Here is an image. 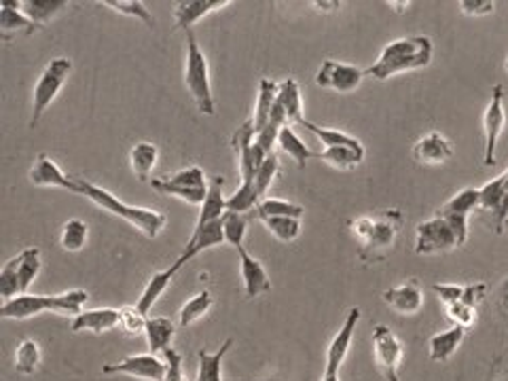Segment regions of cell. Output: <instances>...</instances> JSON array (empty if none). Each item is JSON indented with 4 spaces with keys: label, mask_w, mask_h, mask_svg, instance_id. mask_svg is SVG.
<instances>
[{
    "label": "cell",
    "mask_w": 508,
    "mask_h": 381,
    "mask_svg": "<svg viewBox=\"0 0 508 381\" xmlns=\"http://www.w3.org/2000/svg\"><path fill=\"white\" fill-rule=\"evenodd\" d=\"M121 324V311L114 308H95L87 309L73 318L70 322V330L73 333H83V330H89V333H108V330L117 328Z\"/></svg>",
    "instance_id": "21"
},
{
    "label": "cell",
    "mask_w": 508,
    "mask_h": 381,
    "mask_svg": "<svg viewBox=\"0 0 508 381\" xmlns=\"http://www.w3.org/2000/svg\"><path fill=\"white\" fill-rule=\"evenodd\" d=\"M278 171H279V159H278L276 152H271V155L263 161V165L259 168L257 176H254V189H257L259 197L267 195V190H269L271 182L276 181Z\"/></svg>",
    "instance_id": "46"
},
{
    "label": "cell",
    "mask_w": 508,
    "mask_h": 381,
    "mask_svg": "<svg viewBox=\"0 0 508 381\" xmlns=\"http://www.w3.org/2000/svg\"><path fill=\"white\" fill-rule=\"evenodd\" d=\"M403 225L405 214L398 208L381 210L377 214L360 216L349 222V231L360 241L358 259L362 263H379L390 257Z\"/></svg>",
    "instance_id": "1"
},
{
    "label": "cell",
    "mask_w": 508,
    "mask_h": 381,
    "mask_svg": "<svg viewBox=\"0 0 508 381\" xmlns=\"http://www.w3.org/2000/svg\"><path fill=\"white\" fill-rule=\"evenodd\" d=\"M151 187L157 190V193L168 195V197H178V200L190 203V206H201L206 201L208 189H187V187H178V184H171L165 181V178H152Z\"/></svg>",
    "instance_id": "38"
},
{
    "label": "cell",
    "mask_w": 508,
    "mask_h": 381,
    "mask_svg": "<svg viewBox=\"0 0 508 381\" xmlns=\"http://www.w3.org/2000/svg\"><path fill=\"white\" fill-rule=\"evenodd\" d=\"M231 5V0H181L176 3L174 9V30H190L200 19H203L210 13L225 9Z\"/></svg>",
    "instance_id": "19"
},
{
    "label": "cell",
    "mask_w": 508,
    "mask_h": 381,
    "mask_svg": "<svg viewBox=\"0 0 508 381\" xmlns=\"http://www.w3.org/2000/svg\"><path fill=\"white\" fill-rule=\"evenodd\" d=\"M182 267L176 263H171L168 269H163V271H157V273H152L149 282H146L144 286V290H142V295H140L138 298V309L142 311V314H149V311L152 309V305H155L159 301V297L163 295L165 290H168V286L171 284V279L176 278V273L181 271Z\"/></svg>",
    "instance_id": "25"
},
{
    "label": "cell",
    "mask_w": 508,
    "mask_h": 381,
    "mask_svg": "<svg viewBox=\"0 0 508 381\" xmlns=\"http://www.w3.org/2000/svg\"><path fill=\"white\" fill-rule=\"evenodd\" d=\"M381 298H384L387 308H392L400 316H415L424 308V292L415 279L384 290Z\"/></svg>",
    "instance_id": "17"
},
{
    "label": "cell",
    "mask_w": 508,
    "mask_h": 381,
    "mask_svg": "<svg viewBox=\"0 0 508 381\" xmlns=\"http://www.w3.org/2000/svg\"><path fill=\"white\" fill-rule=\"evenodd\" d=\"M464 327H451L449 330L436 333L430 337V360L432 362H447L451 356L457 352V347L462 346L464 337H466Z\"/></svg>",
    "instance_id": "27"
},
{
    "label": "cell",
    "mask_w": 508,
    "mask_h": 381,
    "mask_svg": "<svg viewBox=\"0 0 508 381\" xmlns=\"http://www.w3.org/2000/svg\"><path fill=\"white\" fill-rule=\"evenodd\" d=\"M474 208H479V189H462L449 201H444L436 214H454V216H470Z\"/></svg>",
    "instance_id": "39"
},
{
    "label": "cell",
    "mask_w": 508,
    "mask_h": 381,
    "mask_svg": "<svg viewBox=\"0 0 508 381\" xmlns=\"http://www.w3.org/2000/svg\"><path fill=\"white\" fill-rule=\"evenodd\" d=\"M504 178H506V187H508V170L504 171Z\"/></svg>",
    "instance_id": "56"
},
{
    "label": "cell",
    "mask_w": 508,
    "mask_h": 381,
    "mask_svg": "<svg viewBox=\"0 0 508 381\" xmlns=\"http://www.w3.org/2000/svg\"><path fill=\"white\" fill-rule=\"evenodd\" d=\"M373 356L375 365L384 373V377L390 373H398V365L403 360V341L386 324H377L373 328Z\"/></svg>",
    "instance_id": "13"
},
{
    "label": "cell",
    "mask_w": 508,
    "mask_h": 381,
    "mask_svg": "<svg viewBox=\"0 0 508 381\" xmlns=\"http://www.w3.org/2000/svg\"><path fill=\"white\" fill-rule=\"evenodd\" d=\"M239 254V273L244 279V290L248 298L260 297L265 292L271 290V279L267 276V269L259 259H254L250 252L246 250V246L238 248Z\"/></svg>",
    "instance_id": "16"
},
{
    "label": "cell",
    "mask_w": 508,
    "mask_h": 381,
    "mask_svg": "<svg viewBox=\"0 0 508 381\" xmlns=\"http://www.w3.org/2000/svg\"><path fill=\"white\" fill-rule=\"evenodd\" d=\"M174 335H176V324L171 322L170 318L155 316V318H149V322H146L144 337L151 354L165 352V349L170 347L171 339H174Z\"/></svg>",
    "instance_id": "28"
},
{
    "label": "cell",
    "mask_w": 508,
    "mask_h": 381,
    "mask_svg": "<svg viewBox=\"0 0 508 381\" xmlns=\"http://www.w3.org/2000/svg\"><path fill=\"white\" fill-rule=\"evenodd\" d=\"M15 371L22 375H32L41 365V346L34 339H24L15 349Z\"/></svg>",
    "instance_id": "40"
},
{
    "label": "cell",
    "mask_w": 508,
    "mask_h": 381,
    "mask_svg": "<svg viewBox=\"0 0 508 381\" xmlns=\"http://www.w3.org/2000/svg\"><path fill=\"white\" fill-rule=\"evenodd\" d=\"M28 178L34 187H57V189L70 190V193L81 195L76 178L64 174L60 165H57L47 152H41V155L36 157L34 165H32L28 171Z\"/></svg>",
    "instance_id": "14"
},
{
    "label": "cell",
    "mask_w": 508,
    "mask_h": 381,
    "mask_svg": "<svg viewBox=\"0 0 508 381\" xmlns=\"http://www.w3.org/2000/svg\"><path fill=\"white\" fill-rule=\"evenodd\" d=\"M318 159H322L324 163H328L330 168L349 171L354 168H358L365 159V152L349 149V146H330V149H324L322 152H318Z\"/></svg>",
    "instance_id": "32"
},
{
    "label": "cell",
    "mask_w": 508,
    "mask_h": 381,
    "mask_svg": "<svg viewBox=\"0 0 508 381\" xmlns=\"http://www.w3.org/2000/svg\"><path fill=\"white\" fill-rule=\"evenodd\" d=\"M246 216L238 212H227L222 216V231H225V241L231 244L235 250L244 246L246 239Z\"/></svg>",
    "instance_id": "45"
},
{
    "label": "cell",
    "mask_w": 508,
    "mask_h": 381,
    "mask_svg": "<svg viewBox=\"0 0 508 381\" xmlns=\"http://www.w3.org/2000/svg\"><path fill=\"white\" fill-rule=\"evenodd\" d=\"M6 263L15 271L19 290H22L24 295V292H28L38 273H41V250H38V248H25V250L19 252L17 257H13L11 260H6Z\"/></svg>",
    "instance_id": "26"
},
{
    "label": "cell",
    "mask_w": 508,
    "mask_h": 381,
    "mask_svg": "<svg viewBox=\"0 0 508 381\" xmlns=\"http://www.w3.org/2000/svg\"><path fill=\"white\" fill-rule=\"evenodd\" d=\"M365 76V70L354 66V64L324 60L316 73V85L322 89H333L337 93H352L360 87Z\"/></svg>",
    "instance_id": "11"
},
{
    "label": "cell",
    "mask_w": 508,
    "mask_h": 381,
    "mask_svg": "<svg viewBox=\"0 0 508 381\" xmlns=\"http://www.w3.org/2000/svg\"><path fill=\"white\" fill-rule=\"evenodd\" d=\"M504 70H506V74H508V57H506V64H504Z\"/></svg>",
    "instance_id": "55"
},
{
    "label": "cell",
    "mask_w": 508,
    "mask_h": 381,
    "mask_svg": "<svg viewBox=\"0 0 508 381\" xmlns=\"http://www.w3.org/2000/svg\"><path fill=\"white\" fill-rule=\"evenodd\" d=\"M222 184H225V178L222 176H216L214 181L208 184V195H206V201L201 203L195 229H201L210 225V222L220 220L222 216L227 214V197L222 195Z\"/></svg>",
    "instance_id": "24"
},
{
    "label": "cell",
    "mask_w": 508,
    "mask_h": 381,
    "mask_svg": "<svg viewBox=\"0 0 508 381\" xmlns=\"http://www.w3.org/2000/svg\"><path fill=\"white\" fill-rule=\"evenodd\" d=\"M386 379H387V381H400L398 373H390V375H386Z\"/></svg>",
    "instance_id": "53"
},
{
    "label": "cell",
    "mask_w": 508,
    "mask_h": 381,
    "mask_svg": "<svg viewBox=\"0 0 508 381\" xmlns=\"http://www.w3.org/2000/svg\"><path fill=\"white\" fill-rule=\"evenodd\" d=\"M104 375H130V377H140L149 381H165L168 375V362L157 358L155 354H138V356H127V358L112 362V365L102 366Z\"/></svg>",
    "instance_id": "12"
},
{
    "label": "cell",
    "mask_w": 508,
    "mask_h": 381,
    "mask_svg": "<svg viewBox=\"0 0 508 381\" xmlns=\"http://www.w3.org/2000/svg\"><path fill=\"white\" fill-rule=\"evenodd\" d=\"M100 5L111 6L112 11L121 13V15L136 17L146 25V28L155 30V17H152V13L146 9L144 3H140V0H102Z\"/></svg>",
    "instance_id": "43"
},
{
    "label": "cell",
    "mask_w": 508,
    "mask_h": 381,
    "mask_svg": "<svg viewBox=\"0 0 508 381\" xmlns=\"http://www.w3.org/2000/svg\"><path fill=\"white\" fill-rule=\"evenodd\" d=\"M225 241V231H222V219L210 222V225L201 227V229H193V235L184 246V250L181 257L176 259V263L184 267L187 263H190L195 257H200L203 250H210V248L220 246Z\"/></svg>",
    "instance_id": "18"
},
{
    "label": "cell",
    "mask_w": 508,
    "mask_h": 381,
    "mask_svg": "<svg viewBox=\"0 0 508 381\" xmlns=\"http://www.w3.org/2000/svg\"><path fill=\"white\" fill-rule=\"evenodd\" d=\"M157 157H159V151H157L155 144L138 142V144L132 146L130 165H132V171L136 174L138 181H142V182L149 181L151 171L157 163Z\"/></svg>",
    "instance_id": "31"
},
{
    "label": "cell",
    "mask_w": 508,
    "mask_h": 381,
    "mask_svg": "<svg viewBox=\"0 0 508 381\" xmlns=\"http://www.w3.org/2000/svg\"><path fill=\"white\" fill-rule=\"evenodd\" d=\"M87 290L81 288L62 292V295H28V292H24V295L13 297L9 301H3L0 316L9 318V320H28V318L44 314V311H54L60 316L76 318L85 311L83 305L87 303Z\"/></svg>",
    "instance_id": "3"
},
{
    "label": "cell",
    "mask_w": 508,
    "mask_h": 381,
    "mask_svg": "<svg viewBox=\"0 0 508 381\" xmlns=\"http://www.w3.org/2000/svg\"><path fill=\"white\" fill-rule=\"evenodd\" d=\"M278 146L282 149L286 155H288L290 159H295L298 168H305V163L309 161V159H314L318 152H311L308 146H305V142L301 138L297 136L295 132H292V127L290 125H286L279 130V136H278Z\"/></svg>",
    "instance_id": "36"
},
{
    "label": "cell",
    "mask_w": 508,
    "mask_h": 381,
    "mask_svg": "<svg viewBox=\"0 0 508 381\" xmlns=\"http://www.w3.org/2000/svg\"><path fill=\"white\" fill-rule=\"evenodd\" d=\"M89 235V227L85 220L81 219H70L66 225L62 227L60 235V244L66 252H79L83 246H85Z\"/></svg>",
    "instance_id": "42"
},
{
    "label": "cell",
    "mask_w": 508,
    "mask_h": 381,
    "mask_svg": "<svg viewBox=\"0 0 508 381\" xmlns=\"http://www.w3.org/2000/svg\"><path fill=\"white\" fill-rule=\"evenodd\" d=\"M76 182H79L83 197H87L89 201H93L95 206L106 210V212H111L114 216H119V219H123L125 222H130L132 227H136L138 231L144 233L149 239H155L165 229L168 219H165V214L157 212V210L127 206V203L121 201L117 195H112L111 190L95 187V184L83 181V178H76Z\"/></svg>",
    "instance_id": "4"
},
{
    "label": "cell",
    "mask_w": 508,
    "mask_h": 381,
    "mask_svg": "<svg viewBox=\"0 0 508 381\" xmlns=\"http://www.w3.org/2000/svg\"><path fill=\"white\" fill-rule=\"evenodd\" d=\"M184 85L193 95L197 111L206 117H214L216 104L212 95V83H210V66L206 55L197 43L193 32H187V68H184Z\"/></svg>",
    "instance_id": "5"
},
{
    "label": "cell",
    "mask_w": 508,
    "mask_h": 381,
    "mask_svg": "<svg viewBox=\"0 0 508 381\" xmlns=\"http://www.w3.org/2000/svg\"><path fill=\"white\" fill-rule=\"evenodd\" d=\"M435 44L430 36H405L387 43L377 60L365 70L375 81H387L392 76L422 70L432 62Z\"/></svg>",
    "instance_id": "2"
},
{
    "label": "cell",
    "mask_w": 508,
    "mask_h": 381,
    "mask_svg": "<svg viewBox=\"0 0 508 381\" xmlns=\"http://www.w3.org/2000/svg\"><path fill=\"white\" fill-rule=\"evenodd\" d=\"M432 290L436 292L438 298H441V303L447 308V305H454L462 298V292H464V286H457V284H432Z\"/></svg>",
    "instance_id": "51"
},
{
    "label": "cell",
    "mask_w": 508,
    "mask_h": 381,
    "mask_svg": "<svg viewBox=\"0 0 508 381\" xmlns=\"http://www.w3.org/2000/svg\"><path fill=\"white\" fill-rule=\"evenodd\" d=\"M457 238L451 231L447 220L441 216L419 222L415 229V254L419 257H432V254H443L457 248Z\"/></svg>",
    "instance_id": "9"
},
{
    "label": "cell",
    "mask_w": 508,
    "mask_h": 381,
    "mask_svg": "<svg viewBox=\"0 0 508 381\" xmlns=\"http://www.w3.org/2000/svg\"><path fill=\"white\" fill-rule=\"evenodd\" d=\"M165 181L171 184H178V187H187V189H208L206 174H203L201 168L197 165H190V168L178 170L171 176H163Z\"/></svg>",
    "instance_id": "47"
},
{
    "label": "cell",
    "mask_w": 508,
    "mask_h": 381,
    "mask_svg": "<svg viewBox=\"0 0 508 381\" xmlns=\"http://www.w3.org/2000/svg\"><path fill=\"white\" fill-rule=\"evenodd\" d=\"M66 6H68L66 0H24L22 11L32 19V22L43 28V25H47L51 19L60 15Z\"/></svg>",
    "instance_id": "33"
},
{
    "label": "cell",
    "mask_w": 508,
    "mask_h": 381,
    "mask_svg": "<svg viewBox=\"0 0 508 381\" xmlns=\"http://www.w3.org/2000/svg\"><path fill=\"white\" fill-rule=\"evenodd\" d=\"M260 197L254 189V182H241L239 189L231 197H227V212L246 214L250 210H257Z\"/></svg>",
    "instance_id": "41"
},
{
    "label": "cell",
    "mask_w": 508,
    "mask_h": 381,
    "mask_svg": "<svg viewBox=\"0 0 508 381\" xmlns=\"http://www.w3.org/2000/svg\"><path fill=\"white\" fill-rule=\"evenodd\" d=\"M460 11L468 17H483L495 11L493 0H460Z\"/></svg>",
    "instance_id": "50"
},
{
    "label": "cell",
    "mask_w": 508,
    "mask_h": 381,
    "mask_svg": "<svg viewBox=\"0 0 508 381\" xmlns=\"http://www.w3.org/2000/svg\"><path fill=\"white\" fill-rule=\"evenodd\" d=\"M276 104L279 106V111L284 112L286 123H288L290 127L305 123L301 87H298V83L295 79H286L279 83Z\"/></svg>",
    "instance_id": "23"
},
{
    "label": "cell",
    "mask_w": 508,
    "mask_h": 381,
    "mask_svg": "<svg viewBox=\"0 0 508 381\" xmlns=\"http://www.w3.org/2000/svg\"><path fill=\"white\" fill-rule=\"evenodd\" d=\"M444 309H447V318L455 324V327L468 328L476 318V309L470 308V305H466V303H462V301H457L454 305H447Z\"/></svg>",
    "instance_id": "49"
},
{
    "label": "cell",
    "mask_w": 508,
    "mask_h": 381,
    "mask_svg": "<svg viewBox=\"0 0 508 381\" xmlns=\"http://www.w3.org/2000/svg\"><path fill=\"white\" fill-rule=\"evenodd\" d=\"M267 227L273 238L284 241V244H292L301 235V219H290V216H265L259 219Z\"/></svg>",
    "instance_id": "37"
},
{
    "label": "cell",
    "mask_w": 508,
    "mask_h": 381,
    "mask_svg": "<svg viewBox=\"0 0 508 381\" xmlns=\"http://www.w3.org/2000/svg\"><path fill=\"white\" fill-rule=\"evenodd\" d=\"M495 381H508V375H504V377H500V379H495Z\"/></svg>",
    "instance_id": "54"
},
{
    "label": "cell",
    "mask_w": 508,
    "mask_h": 381,
    "mask_svg": "<svg viewBox=\"0 0 508 381\" xmlns=\"http://www.w3.org/2000/svg\"><path fill=\"white\" fill-rule=\"evenodd\" d=\"M121 324L119 327L130 335H144L146 330V322H149V316L142 314L138 309V305H125L121 308Z\"/></svg>",
    "instance_id": "48"
},
{
    "label": "cell",
    "mask_w": 508,
    "mask_h": 381,
    "mask_svg": "<svg viewBox=\"0 0 508 381\" xmlns=\"http://www.w3.org/2000/svg\"><path fill=\"white\" fill-rule=\"evenodd\" d=\"M231 146L235 151V159H238L241 182H254V176L263 161L269 155H265L263 151L254 144V123L252 119H248L246 123H241L231 136Z\"/></svg>",
    "instance_id": "8"
},
{
    "label": "cell",
    "mask_w": 508,
    "mask_h": 381,
    "mask_svg": "<svg viewBox=\"0 0 508 381\" xmlns=\"http://www.w3.org/2000/svg\"><path fill=\"white\" fill-rule=\"evenodd\" d=\"M504 229H508V220H506V225H504Z\"/></svg>",
    "instance_id": "58"
},
{
    "label": "cell",
    "mask_w": 508,
    "mask_h": 381,
    "mask_svg": "<svg viewBox=\"0 0 508 381\" xmlns=\"http://www.w3.org/2000/svg\"><path fill=\"white\" fill-rule=\"evenodd\" d=\"M479 208L492 212L495 222V233L504 231L508 220V187L504 174L492 178L479 189Z\"/></svg>",
    "instance_id": "15"
},
{
    "label": "cell",
    "mask_w": 508,
    "mask_h": 381,
    "mask_svg": "<svg viewBox=\"0 0 508 381\" xmlns=\"http://www.w3.org/2000/svg\"><path fill=\"white\" fill-rule=\"evenodd\" d=\"M358 320H360V308H352L347 311L343 327L337 330L333 341L328 343L327 360H324L322 379H328V381L339 379V371H341L343 362H346V358H347L349 347H352L354 330H356V324H358Z\"/></svg>",
    "instance_id": "10"
},
{
    "label": "cell",
    "mask_w": 508,
    "mask_h": 381,
    "mask_svg": "<svg viewBox=\"0 0 508 381\" xmlns=\"http://www.w3.org/2000/svg\"><path fill=\"white\" fill-rule=\"evenodd\" d=\"M506 127V108H504V87L495 85L492 89V100L483 114V165L492 168L495 165V149H498V140Z\"/></svg>",
    "instance_id": "7"
},
{
    "label": "cell",
    "mask_w": 508,
    "mask_h": 381,
    "mask_svg": "<svg viewBox=\"0 0 508 381\" xmlns=\"http://www.w3.org/2000/svg\"><path fill=\"white\" fill-rule=\"evenodd\" d=\"M212 308H214V297L210 295V290L197 292V295L190 297L189 301L182 305L181 311H178V324H181L182 328H187L197 320H201V318Z\"/></svg>",
    "instance_id": "34"
},
{
    "label": "cell",
    "mask_w": 508,
    "mask_h": 381,
    "mask_svg": "<svg viewBox=\"0 0 508 381\" xmlns=\"http://www.w3.org/2000/svg\"><path fill=\"white\" fill-rule=\"evenodd\" d=\"M320 381H328V379H320ZM335 381H341V379H335Z\"/></svg>",
    "instance_id": "57"
},
{
    "label": "cell",
    "mask_w": 508,
    "mask_h": 381,
    "mask_svg": "<svg viewBox=\"0 0 508 381\" xmlns=\"http://www.w3.org/2000/svg\"><path fill=\"white\" fill-rule=\"evenodd\" d=\"M0 6H3V9H0V36H3L5 41H9V38L17 34L30 36L34 34L36 30H41V25L32 22V19L19 9L22 3H15V0H3Z\"/></svg>",
    "instance_id": "20"
},
{
    "label": "cell",
    "mask_w": 508,
    "mask_h": 381,
    "mask_svg": "<svg viewBox=\"0 0 508 381\" xmlns=\"http://www.w3.org/2000/svg\"><path fill=\"white\" fill-rule=\"evenodd\" d=\"M303 127L314 133L318 140H320V142L324 144V149H330V146H349V149L365 152V146H362L360 140L349 136V133H346V132L330 130V127H320V125L311 123V121H305Z\"/></svg>",
    "instance_id": "35"
},
{
    "label": "cell",
    "mask_w": 508,
    "mask_h": 381,
    "mask_svg": "<svg viewBox=\"0 0 508 381\" xmlns=\"http://www.w3.org/2000/svg\"><path fill=\"white\" fill-rule=\"evenodd\" d=\"M454 157V146L443 133L430 132L428 136L419 138L415 144H413V159L417 163H428V165H438L449 161Z\"/></svg>",
    "instance_id": "22"
},
{
    "label": "cell",
    "mask_w": 508,
    "mask_h": 381,
    "mask_svg": "<svg viewBox=\"0 0 508 381\" xmlns=\"http://www.w3.org/2000/svg\"><path fill=\"white\" fill-rule=\"evenodd\" d=\"M305 208L298 203L286 201V200H263L254 210L257 219H265V216H290V219H303Z\"/></svg>",
    "instance_id": "44"
},
{
    "label": "cell",
    "mask_w": 508,
    "mask_h": 381,
    "mask_svg": "<svg viewBox=\"0 0 508 381\" xmlns=\"http://www.w3.org/2000/svg\"><path fill=\"white\" fill-rule=\"evenodd\" d=\"M485 290H487V286L483 284V282L464 286V292H462V298H460V301L476 309V305H479V303L483 301V297H485Z\"/></svg>",
    "instance_id": "52"
},
{
    "label": "cell",
    "mask_w": 508,
    "mask_h": 381,
    "mask_svg": "<svg viewBox=\"0 0 508 381\" xmlns=\"http://www.w3.org/2000/svg\"><path fill=\"white\" fill-rule=\"evenodd\" d=\"M231 346H233V339H227L219 349H216V352H206V349H200V352H197L200 368H197L195 381H222L220 365L229 349H231Z\"/></svg>",
    "instance_id": "30"
},
{
    "label": "cell",
    "mask_w": 508,
    "mask_h": 381,
    "mask_svg": "<svg viewBox=\"0 0 508 381\" xmlns=\"http://www.w3.org/2000/svg\"><path fill=\"white\" fill-rule=\"evenodd\" d=\"M73 73V62L68 57H55L44 66L43 74L38 76L34 89H32V119L30 127H36L38 121L43 119V114L51 106V102L57 98L64 83Z\"/></svg>",
    "instance_id": "6"
},
{
    "label": "cell",
    "mask_w": 508,
    "mask_h": 381,
    "mask_svg": "<svg viewBox=\"0 0 508 381\" xmlns=\"http://www.w3.org/2000/svg\"><path fill=\"white\" fill-rule=\"evenodd\" d=\"M278 89L279 83L271 81V79H260L259 81V98H257V108H254V133L263 130V127L269 123L273 106H276L278 100Z\"/></svg>",
    "instance_id": "29"
}]
</instances>
